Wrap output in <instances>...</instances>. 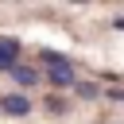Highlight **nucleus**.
Listing matches in <instances>:
<instances>
[{
    "instance_id": "nucleus-1",
    "label": "nucleus",
    "mask_w": 124,
    "mask_h": 124,
    "mask_svg": "<svg viewBox=\"0 0 124 124\" xmlns=\"http://www.w3.org/2000/svg\"><path fill=\"white\" fill-rule=\"evenodd\" d=\"M46 85L54 89H78V74H74V62H58L46 70Z\"/></svg>"
},
{
    "instance_id": "nucleus-2",
    "label": "nucleus",
    "mask_w": 124,
    "mask_h": 124,
    "mask_svg": "<svg viewBox=\"0 0 124 124\" xmlns=\"http://www.w3.org/2000/svg\"><path fill=\"white\" fill-rule=\"evenodd\" d=\"M12 81H16L19 89H35L39 81H46V74H39L35 66H27V62H19V66L12 70Z\"/></svg>"
},
{
    "instance_id": "nucleus-3",
    "label": "nucleus",
    "mask_w": 124,
    "mask_h": 124,
    "mask_svg": "<svg viewBox=\"0 0 124 124\" xmlns=\"http://www.w3.org/2000/svg\"><path fill=\"white\" fill-rule=\"evenodd\" d=\"M0 112H8V116H31V101L23 93H4L0 97Z\"/></svg>"
},
{
    "instance_id": "nucleus-4",
    "label": "nucleus",
    "mask_w": 124,
    "mask_h": 124,
    "mask_svg": "<svg viewBox=\"0 0 124 124\" xmlns=\"http://www.w3.org/2000/svg\"><path fill=\"white\" fill-rule=\"evenodd\" d=\"M16 58H19V39L4 35V39H0V70H4V74H12V70L19 66Z\"/></svg>"
},
{
    "instance_id": "nucleus-5",
    "label": "nucleus",
    "mask_w": 124,
    "mask_h": 124,
    "mask_svg": "<svg viewBox=\"0 0 124 124\" xmlns=\"http://www.w3.org/2000/svg\"><path fill=\"white\" fill-rule=\"evenodd\" d=\"M78 97L93 101V97H101V85H97V81H78Z\"/></svg>"
},
{
    "instance_id": "nucleus-6",
    "label": "nucleus",
    "mask_w": 124,
    "mask_h": 124,
    "mask_svg": "<svg viewBox=\"0 0 124 124\" xmlns=\"http://www.w3.org/2000/svg\"><path fill=\"white\" fill-rule=\"evenodd\" d=\"M112 27H116V31H124V16H120V19H116V23H112Z\"/></svg>"
}]
</instances>
